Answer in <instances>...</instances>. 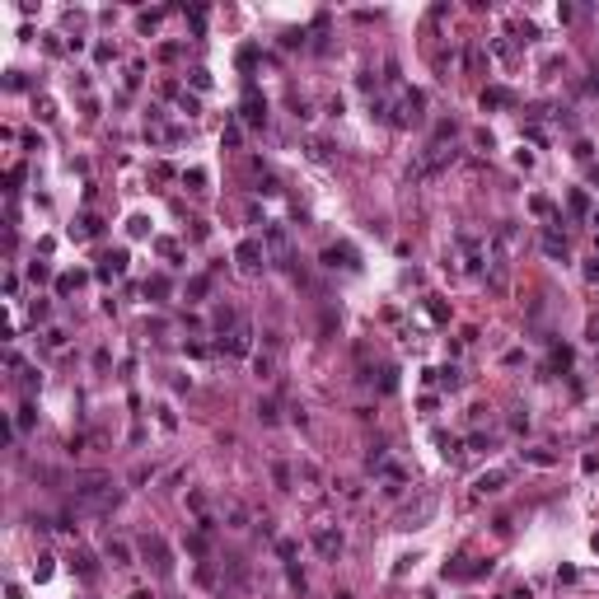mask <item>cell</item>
Masks as SVG:
<instances>
[{"label": "cell", "mask_w": 599, "mask_h": 599, "mask_svg": "<svg viewBox=\"0 0 599 599\" xmlns=\"http://www.w3.org/2000/svg\"><path fill=\"white\" fill-rule=\"evenodd\" d=\"M505 482H510V473H505V468H491V473H482V478H478L473 487H478V496H491V491H501Z\"/></svg>", "instance_id": "obj_8"}, {"label": "cell", "mask_w": 599, "mask_h": 599, "mask_svg": "<svg viewBox=\"0 0 599 599\" xmlns=\"http://www.w3.org/2000/svg\"><path fill=\"white\" fill-rule=\"evenodd\" d=\"M543 249H548L552 258H567V239H557V235L548 230V235H543Z\"/></svg>", "instance_id": "obj_12"}, {"label": "cell", "mask_w": 599, "mask_h": 599, "mask_svg": "<svg viewBox=\"0 0 599 599\" xmlns=\"http://www.w3.org/2000/svg\"><path fill=\"white\" fill-rule=\"evenodd\" d=\"M244 117H249V122L258 126L262 117H267V103H258V98H249V103H244Z\"/></svg>", "instance_id": "obj_11"}, {"label": "cell", "mask_w": 599, "mask_h": 599, "mask_svg": "<svg viewBox=\"0 0 599 599\" xmlns=\"http://www.w3.org/2000/svg\"><path fill=\"white\" fill-rule=\"evenodd\" d=\"M141 548H145V557L155 562V571H159V576H169V571H174V562H169V548H164V538H145Z\"/></svg>", "instance_id": "obj_6"}, {"label": "cell", "mask_w": 599, "mask_h": 599, "mask_svg": "<svg viewBox=\"0 0 599 599\" xmlns=\"http://www.w3.org/2000/svg\"><path fill=\"white\" fill-rule=\"evenodd\" d=\"M314 548H318V557L337 562V552H342V534H337V529H318V534H314Z\"/></svg>", "instance_id": "obj_7"}, {"label": "cell", "mask_w": 599, "mask_h": 599, "mask_svg": "<svg viewBox=\"0 0 599 599\" xmlns=\"http://www.w3.org/2000/svg\"><path fill=\"white\" fill-rule=\"evenodd\" d=\"M103 552H108L112 567H131V548H126L122 538H108V548H103Z\"/></svg>", "instance_id": "obj_10"}, {"label": "cell", "mask_w": 599, "mask_h": 599, "mask_svg": "<svg viewBox=\"0 0 599 599\" xmlns=\"http://www.w3.org/2000/svg\"><path fill=\"white\" fill-rule=\"evenodd\" d=\"M422 108H426V98L412 89V94H403V103H398V126H408V122H422Z\"/></svg>", "instance_id": "obj_5"}, {"label": "cell", "mask_w": 599, "mask_h": 599, "mask_svg": "<svg viewBox=\"0 0 599 599\" xmlns=\"http://www.w3.org/2000/svg\"><path fill=\"white\" fill-rule=\"evenodd\" d=\"M482 103H510V94H505V89H491V94H482Z\"/></svg>", "instance_id": "obj_15"}, {"label": "cell", "mask_w": 599, "mask_h": 599, "mask_svg": "<svg viewBox=\"0 0 599 599\" xmlns=\"http://www.w3.org/2000/svg\"><path fill=\"white\" fill-rule=\"evenodd\" d=\"M235 262H239L244 272H258L262 262H267V249H262V239H244V244L235 249Z\"/></svg>", "instance_id": "obj_3"}, {"label": "cell", "mask_w": 599, "mask_h": 599, "mask_svg": "<svg viewBox=\"0 0 599 599\" xmlns=\"http://www.w3.org/2000/svg\"><path fill=\"white\" fill-rule=\"evenodd\" d=\"M262 244H267V253H272V262H276V267H290V262H295L290 235H286L281 225H267V230H262Z\"/></svg>", "instance_id": "obj_2"}, {"label": "cell", "mask_w": 599, "mask_h": 599, "mask_svg": "<svg viewBox=\"0 0 599 599\" xmlns=\"http://www.w3.org/2000/svg\"><path fill=\"white\" fill-rule=\"evenodd\" d=\"M117 501H122V491L112 487V482H103V478H94L89 487H75V515H103Z\"/></svg>", "instance_id": "obj_1"}, {"label": "cell", "mask_w": 599, "mask_h": 599, "mask_svg": "<svg viewBox=\"0 0 599 599\" xmlns=\"http://www.w3.org/2000/svg\"><path fill=\"white\" fill-rule=\"evenodd\" d=\"M272 478H276V487H281V491H290V468H286V464H276Z\"/></svg>", "instance_id": "obj_13"}, {"label": "cell", "mask_w": 599, "mask_h": 599, "mask_svg": "<svg viewBox=\"0 0 599 599\" xmlns=\"http://www.w3.org/2000/svg\"><path fill=\"white\" fill-rule=\"evenodd\" d=\"M524 459H529V464H552L548 450H524Z\"/></svg>", "instance_id": "obj_14"}, {"label": "cell", "mask_w": 599, "mask_h": 599, "mask_svg": "<svg viewBox=\"0 0 599 599\" xmlns=\"http://www.w3.org/2000/svg\"><path fill=\"white\" fill-rule=\"evenodd\" d=\"M445 164H454V150H445V145H431V155L417 164V178H431V174H441Z\"/></svg>", "instance_id": "obj_4"}, {"label": "cell", "mask_w": 599, "mask_h": 599, "mask_svg": "<svg viewBox=\"0 0 599 599\" xmlns=\"http://www.w3.org/2000/svg\"><path fill=\"white\" fill-rule=\"evenodd\" d=\"M249 337H253L249 318H235V328H230V351H235V356H244V351H249Z\"/></svg>", "instance_id": "obj_9"}]
</instances>
